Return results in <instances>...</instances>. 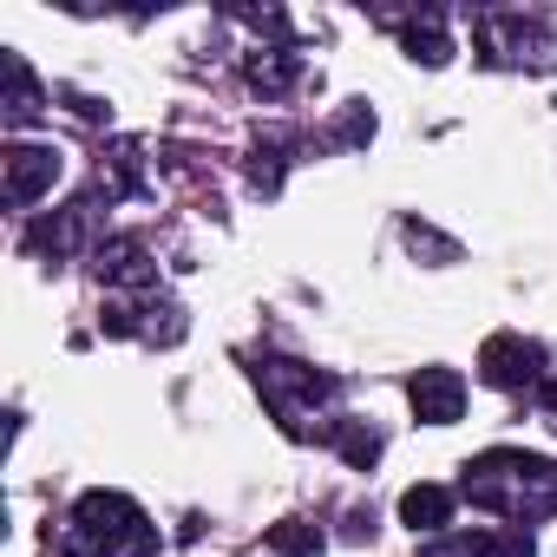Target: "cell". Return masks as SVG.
Segmentation results:
<instances>
[{"mask_svg":"<svg viewBox=\"0 0 557 557\" xmlns=\"http://www.w3.org/2000/svg\"><path fill=\"white\" fill-rule=\"evenodd\" d=\"M459 498L505 524H537L557 511V466L537 453H479L459 479Z\"/></svg>","mask_w":557,"mask_h":557,"instance_id":"1","label":"cell"},{"mask_svg":"<svg viewBox=\"0 0 557 557\" xmlns=\"http://www.w3.org/2000/svg\"><path fill=\"white\" fill-rule=\"evenodd\" d=\"M66 557H151L158 550V524L125 498V492H86L60 531Z\"/></svg>","mask_w":557,"mask_h":557,"instance_id":"2","label":"cell"},{"mask_svg":"<svg viewBox=\"0 0 557 557\" xmlns=\"http://www.w3.org/2000/svg\"><path fill=\"white\" fill-rule=\"evenodd\" d=\"M249 381H256V394L269 400L275 426H283L289 440H309L315 407L335 394V381H329V374H315V368H302V361H275V355H262V361L249 368Z\"/></svg>","mask_w":557,"mask_h":557,"instance_id":"3","label":"cell"},{"mask_svg":"<svg viewBox=\"0 0 557 557\" xmlns=\"http://www.w3.org/2000/svg\"><path fill=\"white\" fill-rule=\"evenodd\" d=\"M60 171H66V158H60V145H34V138H14L8 151H0V177H8V203H40L53 184H60Z\"/></svg>","mask_w":557,"mask_h":557,"instance_id":"4","label":"cell"},{"mask_svg":"<svg viewBox=\"0 0 557 557\" xmlns=\"http://www.w3.org/2000/svg\"><path fill=\"white\" fill-rule=\"evenodd\" d=\"M479 381H485V387H505V394L537 387V381H544V348L524 342V335H511V329H498V335H485V348H479Z\"/></svg>","mask_w":557,"mask_h":557,"instance_id":"5","label":"cell"},{"mask_svg":"<svg viewBox=\"0 0 557 557\" xmlns=\"http://www.w3.org/2000/svg\"><path fill=\"white\" fill-rule=\"evenodd\" d=\"M407 400L426 426H453L466 413V381H459V368H420L407 381Z\"/></svg>","mask_w":557,"mask_h":557,"instance_id":"6","label":"cell"},{"mask_svg":"<svg viewBox=\"0 0 557 557\" xmlns=\"http://www.w3.org/2000/svg\"><path fill=\"white\" fill-rule=\"evenodd\" d=\"M426 557H537V537L524 524H485V531H466V537L433 544Z\"/></svg>","mask_w":557,"mask_h":557,"instance_id":"7","label":"cell"},{"mask_svg":"<svg viewBox=\"0 0 557 557\" xmlns=\"http://www.w3.org/2000/svg\"><path fill=\"white\" fill-rule=\"evenodd\" d=\"M92 269L106 275V283H119V289H151V283H158V269H151L145 243H132V236H112V243H99Z\"/></svg>","mask_w":557,"mask_h":557,"instance_id":"8","label":"cell"},{"mask_svg":"<svg viewBox=\"0 0 557 557\" xmlns=\"http://www.w3.org/2000/svg\"><path fill=\"white\" fill-rule=\"evenodd\" d=\"M453 505H459V492H446V485H407L400 492V524L433 537V531L453 524Z\"/></svg>","mask_w":557,"mask_h":557,"instance_id":"9","label":"cell"},{"mask_svg":"<svg viewBox=\"0 0 557 557\" xmlns=\"http://www.w3.org/2000/svg\"><path fill=\"white\" fill-rule=\"evenodd\" d=\"M400 47H407V60H420V66H446V60H453V40L440 34V14L407 21V27H400Z\"/></svg>","mask_w":557,"mask_h":557,"instance_id":"10","label":"cell"},{"mask_svg":"<svg viewBox=\"0 0 557 557\" xmlns=\"http://www.w3.org/2000/svg\"><path fill=\"white\" fill-rule=\"evenodd\" d=\"M0 73H8V119H34L40 112V79L27 73V60L0 53Z\"/></svg>","mask_w":557,"mask_h":557,"instance_id":"11","label":"cell"},{"mask_svg":"<svg viewBox=\"0 0 557 557\" xmlns=\"http://www.w3.org/2000/svg\"><path fill=\"white\" fill-rule=\"evenodd\" d=\"M329 440H335V453H342L348 466H361V472L381 459V433H374V426H361V420H335V426H329Z\"/></svg>","mask_w":557,"mask_h":557,"instance_id":"12","label":"cell"},{"mask_svg":"<svg viewBox=\"0 0 557 557\" xmlns=\"http://www.w3.org/2000/svg\"><path fill=\"white\" fill-rule=\"evenodd\" d=\"M269 550L275 557H322V531L309 518H283V524H269Z\"/></svg>","mask_w":557,"mask_h":557,"instance_id":"13","label":"cell"},{"mask_svg":"<svg viewBox=\"0 0 557 557\" xmlns=\"http://www.w3.org/2000/svg\"><path fill=\"white\" fill-rule=\"evenodd\" d=\"M289 79H296L289 53H249V86L256 92H289Z\"/></svg>","mask_w":557,"mask_h":557,"instance_id":"14","label":"cell"},{"mask_svg":"<svg viewBox=\"0 0 557 557\" xmlns=\"http://www.w3.org/2000/svg\"><path fill=\"white\" fill-rule=\"evenodd\" d=\"M275 158H283V151H262V145L249 151V184H256V190H275V184H283V164H275Z\"/></svg>","mask_w":557,"mask_h":557,"instance_id":"15","label":"cell"},{"mask_svg":"<svg viewBox=\"0 0 557 557\" xmlns=\"http://www.w3.org/2000/svg\"><path fill=\"white\" fill-rule=\"evenodd\" d=\"M544 407H550V413H557V381H544Z\"/></svg>","mask_w":557,"mask_h":557,"instance_id":"16","label":"cell"}]
</instances>
